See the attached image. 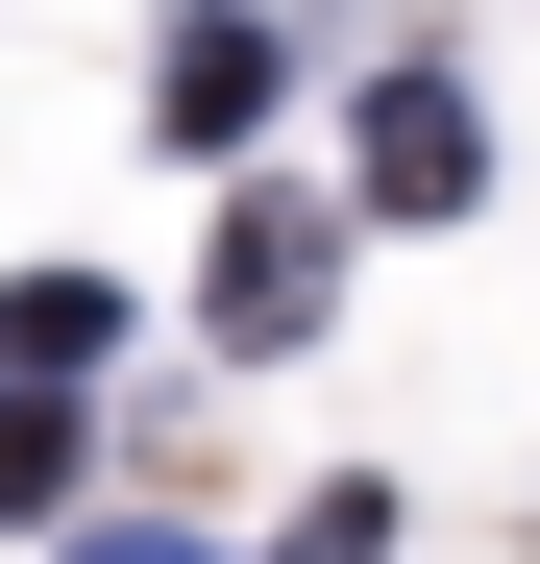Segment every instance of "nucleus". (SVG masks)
Instances as JSON below:
<instances>
[{
    "instance_id": "nucleus-1",
    "label": "nucleus",
    "mask_w": 540,
    "mask_h": 564,
    "mask_svg": "<svg viewBox=\"0 0 540 564\" xmlns=\"http://www.w3.org/2000/svg\"><path fill=\"white\" fill-rule=\"evenodd\" d=\"M344 172H369V221H467L492 197V123H467V74H369V123H344Z\"/></svg>"
},
{
    "instance_id": "nucleus-2",
    "label": "nucleus",
    "mask_w": 540,
    "mask_h": 564,
    "mask_svg": "<svg viewBox=\"0 0 540 564\" xmlns=\"http://www.w3.org/2000/svg\"><path fill=\"white\" fill-rule=\"evenodd\" d=\"M270 74H295V50H270L246 0H197V25L148 50V148H246V123H270Z\"/></svg>"
},
{
    "instance_id": "nucleus-3",
    "label": "nucleus",
    "mask_w": 540,
    "mask_h": 564,
    "mask_svg": "<svg viewBox=\"0 0 540 564\" xmlns=\"http://www.w3.org/2000/svg\"><path fill=\"white\" fill-rule=\"evenodd\" d=\"M320 295H344V221L320 197H246L222 221V344H320Z\"/></svg>"
},
{
    "instance_id": "nucleus-4",
    "label": "nucleus",
    "mask_w": 540,
    "mask_h": 564,
    "mask_svg": "<svg viewBox=\"0 0 540 564\" xmlns=\"http://www.w3.org/2000/svg\"><path fill=\"white\" fill-rule=\"evenodd\" d=\"M0 368H25V393H50V368H99V270H25V295H0Z\"/></svg>"
},
{
    "instance_id": "nucleus-5",
    "label": "nucleus",
    "mask_w": 540,
    "mask_h": 564,
    "mask_svg": "<svg viewBox=\"0 0 540 564\" xmlns=\"http://www.w3.org/2000/svg\"><path fill=\"white\" fill-rule=\"evenodd\" d=\"M50 491H74V417H50V393H0V516H50Z\"/></svg>"
},
{
    "instance_id": "nucleus-6",
    "label": "nucleus",
    "mask_w": 540,
    "mask_h": 564,
    "mask_svg": "<svg viewBox=\"0 0 540 564\" xmlns=\"http://www.w3.org/2000/svg\"><path fill=\"white\" fill-rule=\"evenodd\" d=\"M295 564H393V491H369V466H344V491L295 516Z\"/></svg>"
},
{
    "instance_id": "nucleus-7",
    "label": "nucleus",
    "mask_w": 540,
    "mask_h": 564,
    "mask_svg": "<svg viewBox=\"0 0 540 564\" xmlns=\"http://www.w3.org/2000/svg\"><path fill=\"white\" fill-rule=\"evenodd\" d=\"M74 564H222V540H172V516H99V540H74Z\"/></svg>"
}]
</instances>
